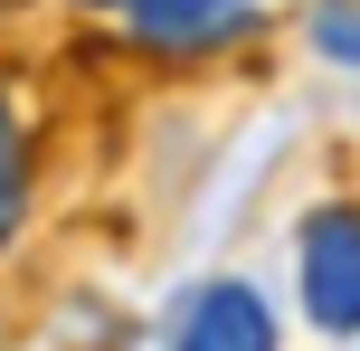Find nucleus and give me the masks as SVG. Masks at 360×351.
Instances as JSON below:
<instances>
[{"mask_svg": "<svg viewBox=\"0 0 360 351\" xmlns=\"http://www.w3.org/2000/svg\"><path fill=\"white\" fill-rule=\"evenodd\" d=\"M171 342L180 351H275V314H266L256 285H199V295L180 304Z\"/></svg>", "mask_w": 360, "mask_h": 351, "instance_id": "nucleus-2", "label": "nucleus"}, {"mask_svg": "<svg viewBox=\"0 0 360 351\" xmlns=\"http://www.w3.org/2000/svg\"><path fill=\"white\" fill-rule=\"evenodd\" d=\"M29 219V133H19V105L0 95V247Z\"/></svg>", "mask_w": 360, "mask_h": 351, "instance_id": "nucleus-4", "label": "nucleus"}, {"mask_svg": "<svg viewBox=\"0 0 360 351\" xmlns=\"http://www.w3.org/2000/svg\"><path fill=\"white\" fill-rule=\"evenodd\" d=\"M294 295H304L313 333L332 342L360 333V209H313L294 228Z\"/></svg>", "mask_w": 360, "mask_h": 351, "instance_id": "nucleus-1", "label": "nucleus"}, {"mask_svg": "<svg viewBox=\"0 0 360 351\" xmlns=\"http://www.w3.org/2000/svg\"><path fill=\"white\" fill-rule=\"evenodd\" d=\"M10 10H19V0H0V19H10Z\"/></svg>", "mask_w": 360, "mask_h": 351, "instance_id": "nucleus-6", "label": "nucleus"}, {"mask_svg": "<svg viewBox=\"0 0 360 351\" xmlns=\"http://www.w3.org/2000/svg\"><path fill=\"white\" fill-rule=\"evenodd\" d=\"M76 10L124 19L143 48H218V38L247 29V10H237V0H76Z\"/></svg>", "mask_w": 360, "mask_h": 351, "instance_id": "nucleus-3", "label": "nucleus"}, {"mask_svg": "<svg viewBox=\"0 0 360 351\" xmlns=\"http://www.w3.org/2000/svg\"><path fill=\"white\" fill-rule=\"evenodd\" d=\"M313 48L342 57V67H360V10L351 0H323V10H313Z\"/></svg>", "mask_w": 360, "mask_h": 351, "instance_id": "nucleus-5", "label": "nucleus"}]
</instances>
